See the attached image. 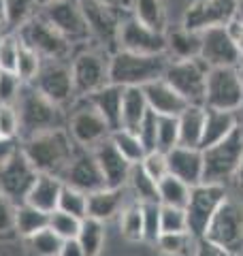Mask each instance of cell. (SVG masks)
Wrapping results in <instances>:
<instances>
[{"instance_id": "6da1fadb", "label": "cell", "mask_w": 243, "mask_h": 256, "mask_svg": "<svg viewBox=\"0 0 243 256\" xmlns=\"http://www.w3.org/2000/svg\"><path fill=\"white\" fill-rule=\"evenodd\" d=\"M20 148L36 173L62 178L79 146L70 139L66 128H58V130H47L20 141Z\"/></svg>"}, {"instance_id": "7a4b0ae2", "label": "cell", "mask_w": 243, "mask_h": 256, "mask_svg": "<svg viewBox=\"0 0 243 256\" xmlns=\"http://www.w3.org/2000/svg\"><path fill=\"white\" fill-rule=\"evenodd\" d=\"M15 107L20 114V141L47 130L66 128L68 118L64 116V107H58L52 100H47L32 84L22 86Z\"/></svg>"}, {"instance_id": "3957f363", "label": "cell", "mask_w": 243, "mask_h": 256, "mask_svg": "<svg viewBox=\"0 0 243 256\" xmlns=\"http://www.w3.org/2000/svg\"><path fill=\"white\" fill-rule=\"evenodd\" d=\"M166 66V54L143 56L118 50L109 56V84L122 88H143L156 79H162Z\"/></svg>"}, {"instance_id": "277c9868", "label": "cell", "mask_w": 243, "mask_h": 256, "mask_svg": "<svg viewBox=\"0 0 243 256\" xmlns=\"http://www.w3.org/2000/svg\"><path fill=\"white\" fill-rule=\"evenodd\" d=\"M202 239L216 244L230 256L243 254V198L226 194L222 205L218 207Z\"/></svg>"}, {"instance_id": "5b68a950", "label": "cell", "mask_w": 243, "mask_h": 256, "mask_svg": "<svg viewBox=\"0 0 243 256\" xmlns=\"http://www.w3.org/2000/svg\"><path fill=\"white\" fill-rule=\"evenodd\" d=\"M243 156V139L237 128L226 139L202 150V182L228 186Z\"/></svg>"}, {"instance_id": "8992f818", "label": "cell", "mask_w": 243, "mask_h": 256, "mask_svg": "<svg viewBox=\"0 0 243 256\" xmlns=\"http://www.w3.org/2000/svg\"><path fill=\"white\" fill-rule=\"evenodd\" d=\"M209 66L200 58L192 60H168V66L162 79L184 96L188 105L205 107V86H207Z\"/></svg>"}, {"instance_id": "52a82bcc", "label": "cell", "mask_w": 243, "mask_h": 256, "mask_svg": "<svg viewBox=\"0 0 243 256\" xmlns=\"http://www.w3.org/2000/svg\"><path fill=\"white\" fill-rule=\"evenodd\" d=\"M79 6L84 11L90 38L98 43L104 54H116L120 50V26L126 15L98 0H79Z\"/></svg>"}, {"instance_id": "ba28073f", "label": "cell", "mask_w": 243, "mask_h": 256, "mask_svg": "<svg viewBox=\"0 0 243 256\" xmlns=\"http://www.w3.org/2000/svg\"><path fill=\"white\" fill-rule=\"evenodd\" d=\"M226 194H228V186H222V184L202 182L198 186H192L188 205L184 210H186V218H188V230L194 237L200 239L205 235L209 222H212L214 214L222 205Z\"/></svg>"}, {"instance_id": "9c48e42d", "label": "cell", "mask_w": 243, "mask_h": 256, "mask_svg": "<svg viewBox=\"0 0 243 256\" xmlns=\"http://www.w3.org/2000/svg\"><path fill=\"white\" fill-rule=\"evenodd\" d=\"M70 75L77 98L94 94L109 84V54L102 50H86L77 54L70 62Z\"/></svg>"}, {"instance_id": "30bf717a", "label": "cell", "mask_w": 243, "mask_h": 256, "mask_svg": "<svg viewBox=\"0 0 243 256\" xmlns=\"http://www.w3.org/2000/svg\"><path fill=\"white\" fill-rule=\"evenodd\" d=\"M239 0H194L184 11L182 26L192 32H207L214 28H228L237 20Z\"/></svg>"}, {"instance_id": "8fae6325", "label": "cell", "mask_w": 243, "mask_h": 256, "mask_svg": "<svg viewBox=\"0 0 243 256\" xmlns=\"http://www.w3.org/2000/svg\"><path fill=\"white\" fill-rule=\"evenodd\" d=\"M15 34L20 36L22 43L32 47L43 60H66L72 50V43L68 38L62 36L60 32L47 20L40 18V15H36L34 20H30L26 26L18 30Z\"/></svg>"}, {"instance_id": "7c38bea8", "label": "cell", "mask_w": 243, "mask_h": 256, "mask_svg": "<svg viewBox=\"0 0 243 256\" xmlns=\"http://www.w3.org/2000/svg\"><path fill=\"white\" fill-rule=\"evenodd\" d=\"M38 15L50 22L62 36H66L72 45L88 43L90 38V30H88L79 0H52L47 4H40Z\"/></svg>"}, {"instance_id": "4fadbf2b", "label": "cell", "mask_w": 243, "mask_h": 256, "mask_svg": "<svg viewBox=\"0 0 243 256\" xmlns=\"http://www.w3.org/2000/svg\"><path fill=\"white\" fill-rule=\"evenodd\" d=\"M243 102V84L234 66L209 68L205 86V107L220 111H237Z\"/></svg>"}, {"instance_id": "5bb4252c", "label": "cell", "mask_w": 243, "mask_h": 256, "mask_svg": "<svg viewBox=\"0 0 243 256\" xmlns=\"http://www.w3.org/2000/svg\"><path fill=\"white\" fill-rule=\"evenodd\" d=\"M32 86L58 107H66L68 102L77 98L75 88H72L70 66L64 64V60H43Z\"/></svg>"}, {"instance_id": "9a60e30c", "label": "cell", "mask_w": 243, "mask_h": 256, "mask_svg": "<svg viewBox=\"0 0 243 256\" xmlns=\"http://www.w3.org/2000/svg\"><path fill=\"white\" fill-rule=\"evenodd\" d=\"M66 130L70 134V139L79 148H86V150L96 148L100 141L109 139L113 132L111 126L104 122V118L86 98H81V105L68 116Z\"/></svg>"}, {"instance_id": "2e32d148", "label": "cell", "mask_w": 243, "mask_h": 256, "mask_svg": "<svg viewBox=\"0 0 243 256\" xmlns=\"http://www.w3.org/2000/svg\"><path fill=\"white\" fill-rule=\"evenodd\" d=\"M120 50L143 56L166 54V32L152 30L132 15H126L120 26Z\"/></svg>"}, {"instance_id": "e0dca14e", "label": "cell", "mask_w": 243, "mask_h": 256, "mask_svg": "<svg viewBox=\"0 0 243 256\" xmlns=\"http://www.w3.org/2000/svg\"><path fill=\"white\" fill-rule=\"evenodd\" d=\"M36 175L38 173L34 171V166L28 162V158L22 154V148H20V152L9 162L0 166V192H2L13 205H20L26 201Z\"/></svg>"}, {"instance_id": "ac0fdd59", "label": "cell", "mask_w": 243, "mask_h": 256, "mask_svg": "<svg viewBox=\"0 0 243 256\" xmlns=\"http://www.w3.org/2000/svg\"><path fill=\"white\" fill-rule=\"evenodd\" d=\"M60 180H62V184H66L70 188H77L81 192H86V194L96 192L100 188H107L92 150H86V148H77L75 156L70 158V162L66 169H64Z\"/></svg>"}, {"instance_id": "d6986e66", "label": "cell", "mask_w": 243, "mask_h": 256, "mask_svg": "<svg viewBox=\"0 0 243 256\" xmlns=\"http://www.w3.org/2000/svg\"><path fill=\"white\" fill-rule=\"evenodd\" d=\"M198 58L209 68L218 66H237L241 60V52L232 41L228 28H214L200 34V56Z\"/></svg>"}, {"instance_id": "ffe728a7", "label": "cell", "mask_w": 243, "mask_h": 256, "mask_svg": "<svg viewBox=\"0 0 243 256\" xmlns=\"http://www.w3.org/2000/svg\"><path fill=\"white\" fill-rule=\"evenodd\" d=\"M92 154L100 166L107 188H126L132 164L120 154V150L113 146V141L111 139L100 141L96 148H92Z\"/></svg>"}, {"instance_id": "44dd1931", "label": "cell", "mask_w": 243, "mask_h": 256, "mask_svg": "<svg viewBox=\"0 0 243 256\" xmlns=\"http://www.w3.org/2000/svg\"><path fill=\"white\" fill-rule=\"evenodd\" d=\"M168 173L177 180L186 182L188 186L202 184V150L200 148H184L177 146L166 152Z\"/></svg>"}, {"instance_id": "7402d4cb", "label": "cell", "mask_w": 243, "mask_h": 256, "mask_svg": "<svg viewBox=\"0 0 243 256\" xmlns=\"http://www.w3.org/2000/svg\"><path fill=\"white\" fill-rule=\"evenodd\" d=\"M143 94L148 100V107L156 116H180L188 107L184 96H180L164 79H156L148 86H143Z\"/></svg>"}, {"instance_id": "603a6c76", "label": "cell", "mask_w": 243, "mask_h": 256, "mask_svg": "<svg viewBox=\"0 0 243 256\" xmlns=\"http://www.w3.org/2000/svg\"><path fill=\"white\" fill-rule=\"evenodd\" d=\"M126 188H100L88 194V218L107 222L120 216L122 207L126 205Z\"/></svg>"}, {"instance_id": "cb8c5ba5", "label": "cell", "mask_w": 243, "mask_h": 256, "mask_svg": "<svg viewBox=\"0 0 243 256\" xmlns=\"http://www.w3.org/2000/svg\"><path fill=\"white\" fill-rule=\"evenodd\" d=\"M122 96H124V88L107 84L94 94L86 96V100L104 118V122L111 126V130H118L122 124Z\"/></svg>"}, {"instance_id": "d4e9b609", "label": "cell", "mask_w": 243, "mask_h": 256, "mask_svg": "<svg viewBox=\"0 0 243 256\" xmlns=\"http://www.w3.org/2000/svg\"><path fill=\"white\" fill-rule=\"evenodd\" d=\"M62 180L56 178V175H47V173H38L34 184L26 196V203H30L32 207L52 214L58 210V201H60V192H62Z\"/></svg>"}, {"instance_id": "484cf974", "label": "cell", "mask_w": 243, "mask_h": 256, "mask_svg": "<svg viewBox=\"0 0 243 256\" xmlns=\"http://www.w3.org/2000/svg\"><path fill=\"white\" fill-rule=\"evenodd\" d=\"M234 128H237L234 111H220V109L205 107V124H202L200 150H205L209 146H214V143L226 139Z\"/></svg>"}, {"instance_id": "4316f807", "label": "cell", "mask_w": 243, "mask_h": 256, "mask_svg": "<svg viewBox=\"0 0 243 256\" xmlns=\"http://www.w3.org/2000/svg\"><path fill=\"white\" fill-rule=\"evenodd\" d=\"M200 56V32L186 30L184 26L166 30V58L192 60Z\"/></svg>"}, {"instance_id": "83f0119b", "label": "cell", "mask_w": 243, "mask_h": 256, "mask_svg": "<svg viewBox=\"0 0 243 256\" xmlns=\"http://www.w3.org/2000/svg\"><path fill=\"white\" fill-rule=\"evenodd\" d=\"M130 15L152 30H168V6L166 0H130Z\"/></svg>"}, {"instance_id": "f1b7e54d", "label": "cell", "mask_w": 243, "mask_h": 256, "mask_svg": "<svg viewBox=\"0 0 243 256\" xmlns=\"http://www.w3.org/2000/svg\"><path fill=\"white\" fill-rule=\"evenodd\" d=\"M180 146L184 148H200L202 139V124H205V107L188 105L180 116Z\"/></svg>"}, {"instance_id": "f546056e", "label": "cell", "mask_w": 243, "mask_h": 256, "mask_svg": "<svg viewBox=\"0 0 243 256\" xmlns=\"http://www.w3.org/2000/svg\"><path fill=\"white\" fill-rule=\"evenodd\" d=\"M148 100H145L143 88H124V96H122V124L120 128L136 132V128L148 116Z\"/></svg>"}, {"instance_id": "4dcf8cb0", "label": "cell", "mask_w": 243, "mask_h": 256, "mask_svg": "<svg viewBox=\"0 0 243 256\" xmlns=\"http://www.w3.org/2000/svg\"><path fill=\"white\" fill-rule=\"evenodd\" d=\"M47 224H50V214L36 210L26 201L15 205V233H20L24 239L47 228Z\"/></svg>"}, {"instance_id": "1f68e13d", "label": "cell", "mask_w": 243, "mask_h": 256, "mask_svg": "<svg viewBox=\"0 0 243 256\" xmlns=\"http://www.w3.org/2000/svg\"><path fill=\"white\" fill-rule=\"evenodd\" d=\"M2 4H4L6 32L22 30L30 20L36 18L40 9L38 0H2Z\"/></svg>"}, {"instance_id": "d6a6232c", "label": "cell", "mask_w": 243, "mask_h": 256, "mask_svg": "<svg viewBox=\"0 0 243 256\" xmlns=\"http://www.w3.org/2000/svg\"><path fill=\"white\" fill-rule=\"evenodd\" d=\"M120 233L126 242H143V203L132 196L120 212Z\"/></svg>"}, {"instance_id": "836d02e7", "label": "cell", "mask_w": 243, "mask_h": 256, "mask_svg": "<svg viewBox=\"0 0 243 256\" xmlns=\"http://www.w3.org/2000/svg\"><path fill=\"white\" fill-rule=\"evenodd\" d=\"M126 190L139 203H158V184L141 169V164H132L126 182Z\"/></svg>"}, {"instance_id": "e575fe53", "label": "cell", "mask_w": 243, "mask_h": 256, "mask_svg": "<svg viewBox=\"0 0 243 256\" xmlns=\"http://www.w3.org/2000/svg\"><path fill=\"white\" fill-rule=\"evenodd\" d=\"M190 190L186 182L177 180L175 175L168 173L166 178H162L158 182V203L160 205H171V207H186L190 198Z\"/></svg>"}, {"instance_id": "d590c367", "label": "cell", "mask_w": 243, "mask_h": 256, "mask_svg": "<svg viewBox=\"0 0 243 256\" xmlns=\"http://www.w3.org/2000/svg\"><path fill=\"white\" fill-rule=\"evenodd\" d=\"M198 237H194L190 230L184 233H162L158 237V250L164 256H192L196 250Z\"/></svg>"}, {"instance_id": "8d00e7d4", "label": "cell", "mask_w": 243, "mask_h": 256, "mask_svg": "<svg viewBox=\"0 0 243 256\" xmlns=\"http://www.w3.org/2000/svg\"><path fill=\"white\" fill-rule=\"evenodd\" d=\"M77 242L86 256H100L104 246V222L84 218L77 235Z\"/></svg>"}, {"instance_id": "74e56055", "label": "cell", "mask_w": 243, "mask_h": 256, "mask_svg": "<svg viewBox=\"0 0 243 256\" xmlns=\"http://www.w3.org/2000/svg\"><path fill=\"white\" fill-rule=\"evenodd\" d=\"M113 146H116L120 150V154L124 156L130 164H139L141 160L145 158V154H148V150H145V146L141 143L139 134L132 132V130H126V128H118V130L111 132Z\"/></svg>"}, {"instance_id": "f35d334b", "label": "cell", "mask_w": 243, "mask_h": 256, "mask_svg": "<svg viewBox=\"0 0 243 256\" xmlns=\"http://www.w3.org/2000/svg\"><path fill=\"white\" fill-rule=\"evenodd\" d=\"M62 242L64 239H60L50 226L38 230V233H34V235L26 237L28 252L32 256H58L60 248H62Z\"/></svg>"}, {"instance_id": "ab89813d", "label": "cell", "mask_w": 243, "mask_h": 256, "mask_svg": "<svg viewBox=\"0 0 243 256\" xmlns=\"http://www.w3.org/2000/svg\"><path fill=\"white\" fill-rule=\"evenodd\" d=\"M40 64H43V58H40V56L32 50V47H28L26 43L20 41L18 62H15V75L22 79V84H32V82H34Z\"/></svg>"}, {"instance_id": "60d3db41", "label": "cell", "mask_w": 243, "mask_h": 256, "mask_svg": "<svg viewBox=\"0 0 243 256\" xmlns=\"http://www.w3.org/2000/svg\"><path fill=\"white\" fill-rule=\"evenodd\" d=\"M58 210L60 212H66L70 216H77V218H81V220L88 218V194L64 184L62 192H60Z\"/></svg>"}, {"instance_id": "b9f144b4", "label": "cell", "mask_w": 243, "mask_h": 256, "mask_svg": "<svg viewBox=\"0 0 243 256\" xmlns=\"http://www.w3.org/2000/svg\"><path fill=\"white\" fill-rule=\"evenodd\" d=\"M156 146L160 152H171L180 146V122L175 116H158V137Z\"/></svg>"}, {"instance_id": "7bdbcfd3", "label": "cell", "mask_w": 243, "mask_h": 256, "mask_svg": "<svg viewBox=\"0 0 243 256\" xmlns=\"http://www.w3.org/2000/svg\"><path fill=\"white\" fill-rule=\"evenodd\" d=\"M81 222L84 220L77 218V216H70L66 212L56 210L50 214V224H47V226H50L60 239H77Z\"/></svg>"}, {"instance_id": "ee69618b", "label": "cell", "mask_w": 243, "mask_h": 256, "mask_svg": "<svg viewBox=\"0 0 243 256\" xmlns=\"http://www.w3.org/2000/svg\"><path fill=\"white\" fill-rule=\"evenodd\" d=\"M160 228L162 233H184L188 230V218L184 207L160 205Z\"/></svg>"}, {"instance_id": "f6af8a7d", "label": "cell", "mask_w": 243, "mask_h": 256, "mask_svg": "<svg viewBox=\"0 0 243 256\" xmlns=\"http://www.w3.org/2000/svg\"><path fill=\"white\" fill-rule=\"evenodd\" d=\"M160 235V203H143V242L156 246Z\"/></svg>"}, {"instance_id": "bcb514c9", "label": "cell", "mask_w": 243, "mask_h": 256, "mask_svg": "<svg viewBox=\"0 0 243 256\" xmlns=\"http://www.w3.org/2000/svg\"><path fill=\"white\" fill-rule=\"evenodd\" d=\"M141 169L150 175L154 182H160L162 178H166L168 175V160H166V154L160 150H154V152H148L145 158L141 160Z\"/></svg>"}, {"instance_id": "7dc6e473", "label": "cell", "mask_w": 243, "mask_h": 256, "mask_svg": "<svg viewBox=\"0 0 243 256\" xmlns=\"http://www.w3.org/2000/svg\"><path fill=\"white\" fill-rule=\"evenodd\" d=\"M18 50H20V38L15 32H6V34L0 36V70H13L15 73Z\"/></svg>"}, {"instance_id": "c3c4849f", "label": "cell", "mask_w": 243, "mask_h": 256, "mask_svg": "<svg viewBox=\"0 0 243 256\" xmlns=\"http://www.w3.org/2000/svg\"><path fill=\"white\" fill-rule=\"evenodd\" d=\"M22 86V79L13 70H0V105H15Z\"/></svg>"}, {"instance_id": "681fc988", "label": "cell", "mask_w": 243, "mask_h": 256, "mask_svg": "<svg viewBox=\"0 0 243 256\" xmlns=\"http://www.w3.org/2000/svg\"><path fill=\"white\" fill-rule=\"evenodd\" d=\"M0 137L20 139V114L15 105H0Z\"/></svg>"}, {"instance_id": "f907efd6", "label": "cell", "mask_w": 243, "mask_h": 256, "mask_svg": "<svg viewBox=\"0 0 243 256\" xmlns=\"http://www.w3.org/2000/svg\"><path fill=\"white\" fill-rule=\"evenodd\" d=\"M136 134H139V139H141V143L145 146V150H148V152L158 150V146H156V137H158V116L154 114L152 109L148 111V116L143 118V122L139 124V128H136Z\"/></svg>"}, {"instance_id": "816d5d0a", "label": "cell", "mask_w": 243, "mask_h": 256, "mask_svg": "<svg viewBox=\"0 0 243 256\" xmlns=\"http://www.w3.org/2000/svg\"><path fill=\"white\" fill-rule=\"evenodd\" d=\"M15 230V205L0 192V235Z\"/></svg>"}, {"instance_id": "f5cc1de1", "label": "cell", "mask_w": 243, "mask_h": 256, "mask_svg": "<svg viewBox=\"0 0 243 256\" xmlns=\"http://www.w3.org/2000/svg\"><path fill=\"white\" fill-rule=\"evenodd\" d=\"M18 141L20 139H4V137H0V166L6 164L20 152Z\"/></svg>"}, {"instance_id": "db71d44e", "label": "cell", "mask_w": 243, "mask_h": 256, "mask_svg": "<svg viewBox=\"0 0 243 256\" xmlns=\"http://www.w3.org/2000/svg\"><path fill=\"white\" fill-rule=\"evenodd\" d=\"M192 256H230L226 250H222V248H218L216 244L212 242H207V239H198V244H196V250H194Z\"/></svg>"}, {"instance_id": "11a10c76", "label": "cell", "mask_w": 243, "mask_h": 256, "mask_svg": "<svg viewBox=\"0 0 243 256\" xmlns=\"http://www.w3.org/2000/svg\"><path fill=\"white\" fill-rule=\"evenodd\" d=\"M58 256H86V254H84V250H81L77 239H64Z\"/></svg>"}, {"instance_id": "9f6ffc18", "label": "cell", "mask_w": 243, "mask_h": 256, "mask_svg": "<svg viewBox=\"0 0 243 256\" xmlns=\"http://www.w3.org/2000/svg\"><path fill=\"white\" fill-rule=\"evenodd\" d=\"M228 30H230V34H232V41L237 43L239 52L243 56V20H234L230 26H228Z\"/></svg>"}, {"instance_id": "6f0895ef", "label": "cell", "mask_w": 243, "mask_h": 256, "mask_svg": "<svg viewBox=\"0 0 243 256\" xmlns=\"http://www.w3.org/2000/svg\"><path fill=\"white\" fill-rule=\"evenodd\" d=\"M98 2L113 6V9H118L122 15H130V0H98Z\"/></svg>"}, {"instance_id": "680465c9", "label": "cell", "mask_w": 243, "mask_h": 256, "mask_svg": "<svg viewBox=\"0 0 243 256\" xmlns=\"http://www.w3.org/2000/svg\"><path fill=\"white\" fill-rule=\"evenodd\" d=\"M230 184L234 186V190H237V194L243 198V156H241V162H239V166H237V171H234Z\"/></svg>"}, {"instance_id": "91938a15", "label": "cell", "mask_w": 243, "mask_h": 256, "mask_svg": "<svg viewBox=\"0 0 243 256\" xmlns=\"http://www.w3.org/2000/svg\"><path fill=\"white\" fill-rule=\"evenodd\" d=\"M234 122H237V132L241 134V139H243V102H241V107L234 111Z\"/></svg>"}, {"instance_id": "94428289", "label": "cell", "mask_w": 243, "mask_h": 256, "mask_svg": "<svg viewBox=\"0 0 243 256\" xmlns=\"http://www.w3.org/2000/svg\"><path fill=\"white\" fill-rule=\"evenodd\" d=\"M6 34V20H4V4L0 0V36Z\"/></svg>"}, {"instance_id": "6125c7cd", "label": "cell", "mask_w": 243, "mask_h": 256, "mask_svg": "<svg viewBox=\"0 0 243 256\" xmlns=\"http://www.w3.org/2000/svg\"><path fill=\"white\" fill-rule=\"evenodd\" d=\"M234 68H237V75H239V79H241V84H243V56H241V60L237 62V66H234Z\"/></svg>"}, {"instance_id": "be15d7a7", "label": "cell", "mask_w": 243, "mask_h": 256, "mask_svg": "<svg viewBox=\"0 0 243 256\" xmlns=\"http://www.w3.org/2000/svg\"><path fill=\"white\" fill-rule=\"evenodd\" d=\"M237 20H243V0L237 2Z\"/></svg>"}, {"instance_id": "e7e4bbea", "label": "cell", "mask_w": 243, "mask_h": 256, "mask_svg": "<svg viewBox=\"0 0 243 256\" xmlns=\"http://www.w3.org/2000/svg\"><path fill=\"white\" fill-rule=\"evenodd\" d=\"M38 2H40V4H47V2H52V0H38Z\"/></svg>"}, {"instance_id": "03108f58", "label": "cell", "mask_w": 243, "mask_h": 256, "mask_svg": "<svg viewBox=\"0 0 243 256\" xmlns=\"http://www.w3.org/2000/svg\"><path fill=\"white\" fill-rule=\"evenodd\" d=\"M237 256H243V254H237Z\"/></svg>"}]
</instances>
